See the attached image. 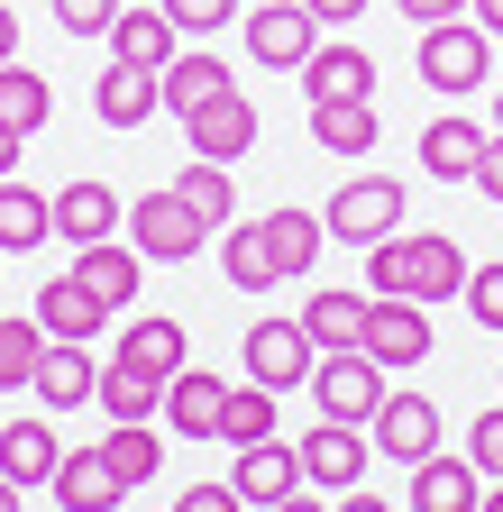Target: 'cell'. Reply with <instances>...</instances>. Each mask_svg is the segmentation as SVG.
<instances>
[{"instance_id":"cell-42","label":"cell","mask_w":503,"mask_h":512,"mask_svg":"<svg viewBox=\"0 0 503 512\" xmlns=\"http://www.w3.org/2000/svg\"><path fill=\"white\" fill-rule=\"evenodd\" d=\"M174 512H247V503H238V485H183Z\"/></svg>"},{"instance_id":"cell-4","label":"cell","mask_w":503,"mask_h":512,"mask_svg":"<svg viewBox=\"0 0 503 512\" xmlns=\"http://www.w3.org/2000/svg\"><path fill=\"white\" fill-rule=\"evenodd\" d=\"M311 394H321V421H375V403L394 394L385 366H375L366 348H321V366H311Z\"/></svg>"},{"instance_id":"cell-19","label":"cell","mask_w":503,"mask_h":512,"mask_svg":"<svg viewBox=\"0 0 503 512\" xmlns=\"http://www.w3.org/2000/svg\"><path fill=\"white\" fill-rule=\"evenodd\" d=\"M92 110H101V128H147L165 110V92H156L147 64H110V74L92 83Z\"/></svg>"},{"instance_id":"cell-7","label":"cell","mask_w":503,"mask_h":512,"mask_svg":"<svg viewBox=\"0 0 503 512\" xmlns=\"http://www.w3.org/2000/svg\"><path fill=\"white\" fill-rule=\"evenodd\" d=\"M293 458H302V485H321V494H348V485L366 476V458H375V439H366L357 421H311Z\"/></svg>"},{"instance_id":"cell-13","label":"cell","mask_w":503,"mask_h":512,"mask_svg":"<svg viewBox=\"0 0 503 512\" xmlns=\"http://www.w3.org/2000/svg\"><path fill=\"white\" fill-rule=\"evenodd\" d=\"M119 229H129V202H119V192L110 183H65V192H55V238H74V247H101V238H119Z\"/></svg>"},{"instance_id":"cell-33","label":"cell","mask_w":503,"mask_h":512,"mask_svg":"<svg viewBox=\"0 0 503 512\" xmlns=\"http://www.w3.org/2000/svg\"><path fill=\"white\" fill-rule=\"evenodd\" d=\"M55 119V92H46V74L37 64H0V128H19V138H37V128Z\"/></svg>"},{"instance_id":"cell-31","label":"cell","mask_w":503,"mask_h":512,"mask_svg":"<svg viewBox=\"0 0 503 512\" xmlns=\"http://www.w3.org/2000/svg\"><path fill=\"white\" fill-rule=\"evenodd\" d=\"M101 458H110V476H119V485H156L165 439H156V421H110V430H101Z\"/></svg>"},{"instance_id":"cell-9","label":"cell","mask_w":503,"mask_h":512,"mask_svg":"<svg viewBox=\"0 0 503 512\" xmlns=\"http://www.w3.org/2000/svg\"><path fill=\"white\" fill-rule=\"evenodd\" d=\"M311 366H321V348H311L302 311H293V320H257V330H247V375H257L266 394H293V384H311Z\"/></svg>"},{"instance_id":"cell-2","label":"cell","mask_w":503,"mask_h":512,"mask_svg":"<svg viewBox=\"0 0 503 512\" xmlns=\"http://www.w3.org/2000/svg\"><path fill=\"white\" fill-rule=\"evenodd\" d=\"M403 211H412V192H403L394 174H348V183L330 192L321 229H330L339 247H375V238H394V229H403Z\"/></svg>"},{"instance_id":"cell-43","label":"cell","mask_w":503,"mask_h":512,"mask_svg":"<svg viewBox=\"0 0 503 512\" xmlns=\"http://www.w3.org/2000/svg\"><path fill=\"white\" fill-rule=\"evenodd\" d=\"M476 192H485V202H503V128H494L485 156H476Z\"/></svg>"},{"instance_id":"cell-51","label":"cell","mask_w":503,"mask_h":512,"mask_svg":"<svg viewBox=\"0 0 503 512\" xmlns=\"http://www.w3.org/2000/svg\"><path fill=\"white\" fill-rule=\"evenodd\" d=\"M476 512H503V476H494V485H485V503H476Z\"/></svg>"},{"instance_id":"cell-27","label":"cell","mask_w":503,"mask_h":512,"mask_svg":"<svg viewBox=\"0 0 503 512\" xmlns=\"http://www.w3.org/2000/svg\"><path fill=\"white\" fill-rule=\"evenodd\" d=\"M366 302L375 293H311L302 302V330H311V348H366Z\"/></svg>"},{"instance_id":"cell-8","label":"cell","mask_w":503,"mask_h":512,"mask_svg":"<svg viewBox=\"0 0 503 512\" xmlns=\"http://www.w3.org/2000/svg\"><path fill=\"white\" fill-rule=\"evenodd\" d=\"M366 357L385 366V375L421 366V357H430V302H403V293H375V302H366Z\"/></svg>"},{"instance_id":"cell-12","label":"cell","mask_w":503,"mask_h":512,"mask_svg":"<svg viewBox=\"0 0 503 512\" xmlns=\"http://www.w3.org/2000/svg\"><path fill=\"white\" fill-rule=\"evenodd\" d=\"M28 394H37L46 412L92 403V394H101V357H92V348H74V339H46V357H37V375H28Z\"/></svg>"},{"instance_id":"cell-6","label":"cell","mask_w":503,"mask_h":512,"mask_svg":"<svg viewBox=\"0 0 503 512\" xmlns=\"http://www.w3.org/2000/svg\"><path fill=\"white\" fill-rule=\"evenodd\" d=\"M311 46H321V19L302 0H247V55L275 64V74H302Z\"/></svg>"},{"instance_id":"cell-38","label":"cell","mask_w":503,"mask_h":512,"mask_svg":"<svg viewBox=\"0 0 503 512\" xmlns=\"http://www.w3.org/2000/svg\"><path fill=\"white\" fill-rule=\"evenodd\" d=\"M165 19H174L183 37H211V28H229V19H247V0H165Z\"/></svg>"},{"instance_id":"cell-35","label":"cell","mask_w":503,"mask_h":512,"mask_svg":"<svg viewBox=\"0 0 503 512\" xmlns=\"http://www.w3.org/2000/svg\"><path fill=\"white\" fill-rule=\"evenodd\" d=\"M275 403H284V394H266L257 375H238V384H229V412H220V448H257V439H275Z\"/></svg>"},{"instance_id":"cell-28","label":"cell","mask_w":503,"mask_h":512,"mask_svg":"<svg viewBox=\"0 0 503 512\" xmlns=\"http://www.w3.org/2000/svg\"><path fill=\"white\" fill-rule=\"evenodd\" d=\"M119 357H129V366H156L165 384L183 375V366H193V339H183V320H129V330H119Z\"/></svg>"},{"instance_id":"cell-26","label":"cell","mask_w":503,"mask_h":512,"mask_svg":"<svg viewBox=\"0 0 503 512\" xmlns=\"http://www.w3.org/2000/svg\"><path fill=\"white\" fill-rule=\"evenodd\" d=\"M302 92H311V101L375 92V55H366V46H311V64H302Z\"/></svg>"},{"instance_id":"cell-5","label":"cell","mask_w":503,"mask_h":512,"mask_svg":"<svg viewBox=\"0 0 503 512\" xmlns=\"http://www.w3.org/2000/svg\"><path fill=\"white\" fill-rule=\"evenodd\" d=\"M421 83H430V92H476V83H494V37H485L476 19L421 28Z\"/></svg>"},{"instance_id":"cell-39","label":"cell","mask_w":503,"mask_h":512,"mask_svg":"<svg viewBox=\"0 0 503 512\" xmlns=\"http://www.w3.org/2000/svg\"><path fill=\"white\" fill-rule=\"evenodd\" d=\"M467 320L476 330H503V266H467Z\"/></svg>"},{"instance_id":"cell-40","label":"cell","mask_w":503,"mask_h":512,"mask_svg":"<svg viewBox=\"0 0 503 512\" xmlns=\"http://www.w3.org/2000/svg\"><path fill=\"white\" fill-rule=\"evenodd\" d=\"M467 458H476V467H485V485H494V476H503V403H494V412H476V421H467Z\"/></svg>"},{"instance_id":"cell-18","label":"cell","mask_w":503,"mask_h":512,"mask_svg":"<svg viewBox=\"0 0 503 512\" xmlns=\"http://www.w3.org/2000/svg\"><path fill=\"white\" fill-rule=\"evenodd\" d=\"M119 494H129V485L110 476L101 439H92V448H65V458H55V503H65V512H119Z\"/></svg>"},{"instance_id":"cell-17","label":"cell","mask_w":503,"mask_h":512,"mask_svg":"<svg viewBox=\"0 0 503 512\" xmlns=\"http://www.w3.org/2000/svg\"><path fill=\"white\" fill-rule=\"evenodd\" d=\"M229 485H238V503H257V512H275L284 494H302V458H293V448H275V439H257V448H238V467H229Z\"/></svg>"},{"instance_id":"cell-10","label":"cell","mask_w":503,"mask_h":512,"mask_svg":"<svg viewBox=\"0 0 503 512\" xmlns=\"http://www.w3.org/2000/svg\"><path fill=\"white\" fill-rule=\"evenodd\" d=\"M366 439H375V458L421 467V458H439V403L430 394H385L375 421H366Z\"/></svg>"},{"instance_id":"cell-20","label":"cell","mask_w":503,"mask_h":512,"mask_svg":"<svg viewBox=\"0 0 503 512\" xmlns=\"http://www.w3.org/2000/svg\"><path fill=\"white\" fill-rule=\"evenodd\" d=\"M55 458H65V439H55L46 421H0V476H10L19 494L55 485Z\"/></svg>"},{"instance_id":"cell-49","label":"cell","mask_w":503,"mask_h":512,"mask_svg":"<svg viewBox=\"0 0 503 512\" xmlns=\"http://www.w3.org/2000/svg\"><path fill=\"white\" fill-rule=\"evenodd\" d=\"M275 512H330V503H321V485H302V494H284Z\"/></svg>"},{"instance_id":"cell-36","label":"cell","mask_w":503,"mask_h":512,"mask_svg":"<svg viewBox=\"0 0 503 512\" xmlns=\"http://www.w3.org/2000/svg\"><path fill=\"white\" fill-rule=\"evenodd\" d=\"M174 192H183V202H193L211 229H229V220H238V183H229V165H211V156L183 165V174H174Z\"/></svg>"},{"instance_id":"cell-46","label":"cell","mask_w":503,"mask_h":512,"mask_svg":"<svg viewBox=\"0 0 503 512\" xmlns=\"http://www.w3.org/2000/svg\"><path fill=\"white\" fill-rule=\"evenodd\" d=\"M19 156H28V138H19V128H0V183L19 174Z\"/></svg>"},{"instance_id":"cell-47","label":"cell","mask_w":503,"mask_h":512,"mask_svg":"<svg viewBox=\"0 0 503 512\" xmlns=\"http://www.w3.org/2000/svg\"><path fill=\"white\" fill-rule=\"evenodd\" d=\"M330 512H394V503H375V494H366V485H348V494H339V503H330Z\"/></svg>"},{"instance_id":"cell-50","label":"cell","mask_w":503,"mask_h":512,"mask_svg":"<svg viewBox=\"0 0 503 512\" xmlns=\"http://www.w3.org/2000/svg\"><path fill=\"white\" fill-rule=\"evenodd\" d=\"M19 55V10H0V64Z\"/></svg>"},{"instance_id":"cell-24","label":"cell","mask_w":503,"mask_h":512,"mask_svg":"<svg viewBox=\"0 0 503 512\" xmlns=\"http://www.w3.org/2000/svg\"><path fill=\"white\" fill-rule=\"evenodd\" d=\"M92 403H101L110 421H156V412H165V375H156V366H129V357H110Z\"/></svg>"},{"instance_id":"cell-23","label":"cell","mask_w":503,"mask_h":512,"mask_svg":"<svg viewBox=\"0 0 503 512\" xmlns=\"http://www.w3.org/2000/svg\"><path fill=\"white\" fill-rule=\"evenodd\" d=\"M101 320H110V311L83 293V275H55V284L37 293V330H46V339H74V348H92V339H101Z\"/></svg>"},{"instance_id":"cell-21","label":"cell","mask_w":503,"mask_h":512,"mask_svg":"<svg viewBox=\"0 0 503 512\" xmlns=\"http://www.w3.org/2000/svg\"><path fill=\"white\" fill-rule=\"evenodd\" d=\"M220 412H229V384H220V375H193V366H183V375L165 384L174 439H220Z\"/></svg>"},{"instance_id":"cell-52","label":"cell","mask_w":503,"mask_h":512,"mask_svg":"<svg viewBox=\"0 0 503 512\" xmlns=\"http://www.w3.org/2000/svg\"><path fill=\"white\" fill-rule=\"evenodd\" d=\"M0 512H19V485H10V476H0Z\"/></svg>"},{"instance_id":"cell-53","label":"cell","mask_w":503,"mask_h":512,"mask_svg":"<svg viewBox=\"0 0 503 512\" xmlns=\"http://www.w3.org/2000/svg\"><path fill=\"white\" fill-rule=\"evenodd\" d=\"M494 128H503V83H494Z\"/></svg>"},{"instance_id":"cell-45","label":"cell","mask_w":503,"mask_h":512,"mask_svg":"<svg viewBox=\"0 0 503 512\" xmlns=\"http://www.w3.org/2000/svg\"><path fill=\"white\" fill-rule=\"evenodd\" d=\"M302 10L321 19V28H348V19H366V0H302Z\"/></svg>"},{"instance_id":"cell-37","label":"cell","mask_w":503,"mask_h":512,"mask_svg":"<svg viewBox=\"0 0 503 512\" xmlns=\"http://www.w3.org/2000/svg\"><path fill=\"white\" fill-rule=\"evenodd\" d=\"M37 357H46L37 311H28V320H19V311H0V394H19V384L37 375Z\"/></svg>"},{"instance_id":"cell-54","label":"cell","mask_w":503,"mask_h":512,"mask_svg":"<svg viewBox=\"0 0 503 512\" xmlns=\"http://www.w3.org/2000/svg\"><path fill=\"white\" fill-rule=\"evenodd\" d=\"M494 375H503V366H494Z\"/></svg>"},{"instance_id":"cell-34","label":"cell","mask_w":503,"mask_h":512,"mask_svg":"<svg viewBox=\"0 0 503 512\" xmlns=\"http://www.w3.org/2000/svg\"><path fill=\"white\" fill-rule=\"evenodd\" d=\"M220 275H229L238 293H266V284H284V275H275V247H266V229H257V220H247V229L229 220V229H220Z\"/></svg>"},{"instance_id":"cell-32","label":"cell","mask_w":503,"mask_h":512,"mask_svg":"<svg viewBox=\"0 0 503 512\" xmlns=\"http://www.w3.org/2000/svg\"><path fill=\"white\" fill-rule=\"evenodd\" d=\"M37 238H55V192H28L19 174L0 183V256H19V247H37Z\"/></svg>"},{"instance_id":"cell-14","label":"cell","mask_w":503,"mask_h":512,"mask_svg":"<svg viewBox=\"0 0 503 512\" xmlns=\"http://www.w3.org/2000/svg\"><path fill=\"white\" fill-rule=\"evenodd\" d=\"M74 275H83V293H92L101 311H129V302H138V275H147V256H138L129 238H101V247H74Z\"/></svg>"},{"instance_id":"cell-41","label":"cell","mask_w":503,"mask_h":512,"mask_svg":"<svg viewBox=\"0 0 503 512\" xmlns=\"http://www.w3.org/2000/svg\"><path fill=\"white\" fill-rule=\"evenodd\" d=\"M110 19H119V0H55V28L65 37H110Z\"/></svg>"},{"instance_id":"cell-15","label":"cell","mask_w":503,"mask_h":512,"mask_svg":"<svg viewBox=\"0 0 503 512\" xmlns=\"http://www.w3.org/2000/svg\"><path fill=\"white\" fill-rule=\"evenodd\" d=\"M385 119H375V92H348V101H311V147L321 156H375Z\"/></svg>"},{"instance_id":"cell-29","label":"cell","mask_w":503,"mask_h":512,"mask_svg":"<svg viewBox=\"0 0 503 512\" xmlns=\"http://www.w3.org/2000/svg\"><path fill=\"white\" fill-rule=\"evenodd\" d=\"M257 229H266V247H275V275H284V284L321 266V238H330V229L311 220V211H293V202H284V211H266Z\"/></svg>"},{"instance_id":"cell-44","label":"cell","mask_w":503,"mask_h":512,"mask_svg":"<svg viewBox=\"0 0 503 512\" xmlns=\"http://www.w3.org/2000/svg\"><path fill=\"white\" fill-rule=\"evenodd\" d=\"M394 10H403L412 28H439V19H467V0H394Z\"/></svg>"},{"instance_id":"cell-30","label":"cell","mask_w":503,"mask_h":512,"mask_svg":"<svg viewBox=\"0 0 503 512\" xmlns=\"http://www.w3.org/2000/svg\"><path fill=\"white\" fill-rule=\"evenodd\" d=\"M156 92H165V110H174V119H193L202 101H220V92H229V64H220V55H174L165 74H156Z\"/></svg>"},{"instance_id":"cell-22","label":"cell","mask_w":503,"mask_h":512,"mask_svg":"<svg viewBox=\"0 0 503 512\" xmlns=\"http://www.w3.org/2000/svg\"><path fill=\"white\" fill-rule=\"evenodd\" d=\"M476 156H485V128L476 119H430L421 128V174L430 183H476Z\"/></svg>"},{"instance_id":"cell-1","label":"cell","mask_w":503,"mask_h":512,"mask_svg":"<svg viewBox=\"0 0 503 512\" xmlns=\"http://www.w3.org/2000/svg\"><path fill=\"white\" fill-rule=\"evenodd\" d=\"M366 293H403V302H458L467 293V247L439 229H394L366 247Z\"/></svg>"},{"instance_id":"cell-48","label":"cell","mask_w":503,"mask_h":512,"mask_svg":"<svg viewBox=\"0 0 503 512\" xmlns=\"http://www.w3.org/2000/svg\"><path fill=\"white\" fill-rule=\"evenodd\" d=\"M467 10H476V28H485V37H503V0H467Z\"/></svg>"},{"instance_id":"cell-11","label":"cell","mask_w":503,"mask_h":512,"mask_svg":"<svg viewBox=\"0 0 503 512\" xmlns=\"http://www.w3.org/2000/svg\"><path fill=\"white\" fill-rule=\"evenodd\" d=\"M183 138H193V156L229 165V156H247V147H257V101H247V92L229 83L220 101H202L193 119H183Z\"/></svg>"},{"instance_id":"cell-16","label":"cell","mask_w":503,"mask_h":512,"mask_svg":"<svg viewBox=\"0 0 503 512\" xmlns=\"http://www.w3.org/2000/svg\"><path fill=\"white\" fill-rule=\"evenodd\" d=\"M476 503H485V467L476 458H449V448H439V458L412 467V512H476Z\"/></svg>"},{"instance_id":"cell-3","label":"cell","mask_w":503,"mask_h":512,"mask_svg":"<svg viewBox=\"0 0 503 512\" xmlns=\"http://www.w3.org/2000/svg\"><path fill=\"white\" fill-rule=\"evenodd\" d=\"M129 247L147 256V266H183V256L211 247V220L165 183V192H138V202H129Z\"/></svg>"},{"instance_id":"cell-25","label":"cell","mask_w":503,"mask_h":512,"mask_svg":"<svg viewBox=\"0 0 503 512\" xmlns=\"http://www.w3.org/2000/svg\"><path fill=\"white\" fill-rule=\"evenodd\" d=\"M110 64H147V74H165V64H174V19L165 10H119L110 19Z\"/></svg>"}]
</instances>
